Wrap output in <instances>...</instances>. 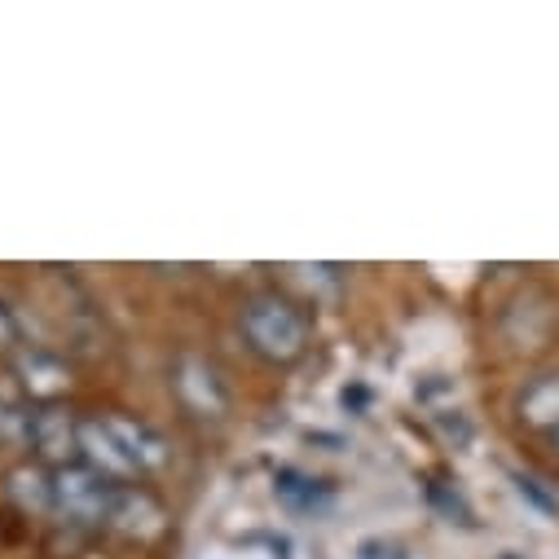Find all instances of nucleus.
<instances>
[{
	"instance_id": "obj_1",
	"label": "nucleus",
	"mask_w": 559,
	"mask_h": 559,
	"mask_svg": "<svg viewBox=\"0 0 559 559\" xmlns=\"http://www.w3.org/2000/svg\"><path fill=\"white\" fill-rule=\"evenodd\" d=\"M242 335L269 361H292L309 344V326H305L300 309H292L287 300H277V296H255L242 309Z\"/></svg>"
},
{
	"instance_id": "obj_2",
	"label": "nucleus",
	"mask_w": 559,
	"mask_h": 559,
	"mask_svg": "<svg viewBox=\"0 0 559 559\" xmlns=\"http://www.w3.org/2000/svg\"><path fill=\"white\" fill-rule=\"evenodd\" d=\"M115 485L93 467H58L53 472V511L75 524H97L110 515Z\"/></svg>"
},
{
	"instance_id": "obj_3",
	"label": "nucleus",
	"mask_w": 559,
	"mask_h": 559,
	"mask_svg": "<svg viewBox=\"0 0 559 559\" xmlns=\"http://www.w3.org/2000/svg\"><path fill=\"white\" fill-rule=\"evenodd\" d=\"M115 528L132 533V537H151L164 528V511L155 507L151 493H136V489H115L110 498V515H106Z\"/></svg>"
},
{
	"instance_id": "obj_4",
	"label": "nucleus",
	"mask_w": 559,
	"mask_h": 559,
	"mask_svg": "<svg viewBox=\"0 0 559 559\" xmlns=\"http://www.w3.org/2000/svg\"><path fill=\"white\" fill-rule=\"evenodd\" d=\"M106 424V432L119 441V450L136 463V467H159L168 454H164V441L146 428V424H132V418H123V414H106L102 418Z\"/></svg>"
},
{
	"instance_id": "obj_5",
	"label": "nucleus",
	"mask_w": 559,
	"mask_h": 559,
	"mask_svg": "<svg viewBox=\"0 0 559 559\" xmlns=\"http://www.w3.org/2000/svg\"><path fill=\"white\" fill-rule=\"evenodd\" d=\"M80 450H84V459L93 463V472L106 476V480H110V476L123 480V476L136 472V463L119 450V441L106 432V424H80Z\"/></svg>"
},
{
	"instance_id": "obj_6",
	"label": "nucleus",
	"mask_w": 559,
	"mask_h": 559,
	"mask_svg": "<svg viewBox=\"0 0 559 559\" xmlns=\"http://www.w3.org/2000/svg\"><path fill=\"white\" fill-rule=\"evenodd\" d=\"M32 441H36V450L45 459H53V463L67 467V454L80 450V428L71 424L67 409H45V414L32 418Z\"/></svg>"
},
{
	"instance_id": "obj_7",
	"label": "nucleus",
	"mask_w": 559,
	"mask_h": 559,
	"mask_svg": "<svg viewBox=\"0 0 559 559\" xmlns=\"http://www.w3.org/2000/svg\"><path fill=\"white\" fill-rule=\"evenodd\" d=\"M19 379H23V388L32 392V396H58L67 383H71V374H67V366L58 361V357H49V353H23L19 357Z\"/></svg>"
},
{
	"instance_id": "obj_8",
	"label": "nucleus",
	"mask_w": 559,
	"mask_h": 559,
	"mask_svg": "<svg viewBox=\"0 0 559 559\" xmlns=\"http://www.w3.org/2000/svg\"><path fill=\"white\" fill-rule=\"evenodd\" d=\"M177 388H181V396H186L199 414H216V409L225 405V396H221V388H216V374H212L203 361H194V357H181V366H177Z\"/></svg>"
},
{
	"instance_id": "obj_9",
	"label": "nucleus",
	"mask_w": 559,
	"mask_h": 559,
	"mask_svg": "<svg viewBox=\"0 0 559 559\" xmlns=\"http://www.w3.org/2000/svg\"><path fill=\"white\" fill-rule=\"evenodd\" d=\"M520 418L533 428H555L559 432V374H546L524 388L520 396Z\"/></svg>"
},
{
	"instance_id": "obj_10",
	"label": "nucleus",
	"mask_w": 559,
	"mask_h": 559,
	"mask_svg": "<svg viewBox=\"0 0 559 559\" xmlns=\"http://www.w3.org/2000/svg\"><path fill=\"white\" fill-rule=\"evenodd\" d=\"M10 493L23 511H36V515L53 511V476H45L40 467H19L10 476Z\"/></svg>"
},
{
	"instance_id": "obj_11",
	"label": "nucleus",
	"mask_w": 559,
	"mask_h": 559,
	"mask_svg": "<svg viewBox=\"0 0 559 559\" xmlns=\"http://www.w3.org/2000/svg\"><path fill=\"white\" fill-rule=\"evenodd\" d=\"M283 480H287V485H277V489H283V498H287V502H296V507H305V511H309V507H318V502L326 498V489H322L318 480H309V476L283 472Z\"/></svg>"
},
{
	"instance_id": "obj_12",
	"label": "nucleus",
	"mask_w": 559,
	"mask_h": 559,
	"mask_svg": "<svg viewBox=\"0 0 559 559\" xmlns=\"http://www.w3.org/2000/svg\"><path fill=\"white\" fill-rule=\"evenodd\" d=\"M0 441H32V414L19 405H0Z\"/></svg>"
},
{
	"instance_id": "obj_13",
	"label": "nucleus",
	"mask_w": 559,
	"mask_h": 559,
	"mask_svg": "<svg viewBox=\"0 0 559 559\" xmlns=\"http://www.w3.org/2000/svg\"><path fill=\"white\" fill-rule=\"evenodd\" d=\"M357 559H405V550L396 542H383V537H361L357 542Z\"/></svg>"
},
{
	"instance_id": "obj_14",
	"label": "nucleus",
	"mask_w": 559,
	"mask_h": 559,
	"mask_svg": "<svg viewBox=\"0 0 559 559\" xmlns=\"http://www.w3.org/2000/svg\"><path fill=\"white\" fill-rule=\"evenodd\" d=\"M10 340H14V322H10V309L0 305V348H5Z\"/></svg>"
},
{
	"instance_id": "obj_15",
	"label": "nucleus",
	"mask_w": 559,
	"mask_h": 559,
	"mask_svg": "<svg viewBox=\"0 0 559 559\" xmlns=\"http://www.w3.org/2000/svg\"><path fill=\"white\" fill-rule=\"evenodd\" d=\"M498 559H520V555H498Z\"/></svg>"
},
{
	"instance_id": "obj_16",
	"label": "nucleus",
	"mask_w": 559,
	"mask_h": 559,
	"mask_svg": "<svg viewBox=\"0 0 559 559\" xmlns=\"http://www.w3.org/2000/svg\"><path fill=\"white\" fill-rule=\"evenodd\" d=\"M555 437H559V432H555Z\"/></svg>"
}]
</instances>
